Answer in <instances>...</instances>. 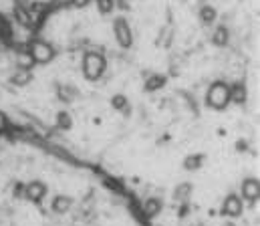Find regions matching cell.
<instances>
[{"label": "cell", "instance_id": "6da1fadb", "mask_svg": "<svg viewBox=\"0 0 260 226\" xmlns=\"http://www.w3.org/2000/svg\"><path fill=\"white\" fill-rule=\"evenodd\" d=\"M113 32H115V39L123 48H129L133 45V35H131V28H129L125 19H115L113 23Z\"/></svg>", "mask_w": 260, "mask_h": 226}, {"label": "cell", "instance_id": "3957f363", "mask_svg": "<svg viewBox=\"0 0 260 226\" xmlns=\"http://www.w3.org/2000/svg\"><path fill=\"white\" fill-rule=\"evenodd\" d=\"M97 8H99L101 14H111L113 12V0H95Z\"/></svg>", "mask_w": 260, "mask_h": 226}, {"label": "cell", "instance_id": "7a4b0ae2", "mask_svg": "<svg viewBox=\"0 0 260 226\" xmlns=\"http://www.w3.org/2000/svg\"><path fill=\"white\" fill-rule=\"evenodd\" d=\"M216 16H218V12H216L214 6H202V10H200V21H202V24L210 26V24L216 21Z\"/></svg>", "mask_w": 260, "mask_h": 226}]
</instances>
